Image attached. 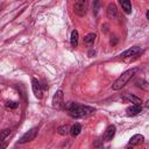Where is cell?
I'll return each mask as SVG.
<instances>
[{"instance_id": "6da1fadb", "label": "cell", "mask_w": 149, "mask_h": 149, "mask_svg": "<svg viewBox=\"0 0 149 149\" xmlns=\"http://www.w3.org/2000/svg\"><path fill=\"white\" fill-rule=\"evenodd\" d=\"M68 112L72 118H85L87 115H91L94 112L93 107L90 106H84V105H78L76 102H70L68 105Z\"/></svg>"}, {"instance_id": "7a4b0ae2", "label": "cell", "mask_w": 149, "mask_h": 149, "mask_svg": "<svg viewBox=\"0 0 149 149\" xmlns=\"http://www.w3.org/2000/svg\"><path fill=\"white\" fill-rule=\"evenodd\" d=\"M139 71V69L137 68H133V69H129V70H127L126 72H123L114 83H113V85H112V88L114 90V91H116V90H120V88H122L134 76H135V73Z\"/></svg>"}, {"instance_id": "3957f363", "label": "cell", "mask_w": 149, "mask_h": 149, "mask_svg": "<svg viewBox=\"0 0 149 149\" xmlns=\"http://www.w3.org/2000/svg\"><path fill=\"white\" fill-rule=\"evenodd\" d=\"M86 9H87V2L84 1V0L76 1L74 5H73V10L79 16H84L85 13H86Z\"/></svg>"}, {"instance_id": "277c9868", "label": "cell", "mask_w": 149, "mask_h": 149, "mask_svg": "<svg viewBox=\"0 0 149 149\" xmlns=\"http://www.w3.org/2000/svg\"><path fill=\"white\" fill-rule=\"evenodd\" d=\"M63 98H64L63 91H61V90L57 91L56 94H55L54 98H52V107H54V108H57V109H61V108L63 107V105H64Z\"/></svg>"}, {"instance_id": "5b68a950", "label": "cell", "mask_w": 149, "mask_h": 149, "mask_svg": "<svg viewBox=\"0 0 149 149\" xmlns=\"http://www.w3.org/2000/svg\"><path fill=\"white\" fill-rule=\"evenodd\" d=\"M37 135V129L36 128H31L30 130H28L26 134L22 135V137L19 140V143H26V142H29L31 140H34Z\"/></svg>"}, {"instance_id": "8992f818", "label": "cell", "mask_w": 149, "mask_h": 149, "mask_svg": "<svg viewBox=\"0 0 149 149\" xmlns=\"http://www.w3.org/2000/svg\"><path fill=\"white\" fill-rule=\"evenodd\" d=\"M31 87H33V92H34L35 97L37 99H42V87L37 79H35V78L31 79Z\"/></svg>"}, {"instance_id": "52a82bcc", "label": "cell", "mask_w": 149, "mask_h": 149, "mask_svg": "<svg viewBox=\"0 0 149 149\" xmlns=\"http://www.w3.org/2000/svg\"><path fill=\"white\" fill-rule=\"evenodd\" d=\"M142 50H141V48H139V47H132L130 49H127L126 51H123L122 54H120V57H122V58H125V57H130V56H136L137 54H140Z\"/></svg>"}, {"instance_id": "ba28073f", "label": "cell", "mask_w": 149, "mask_h": 149, "mask_svg": "<svg viewBox=\"0 0 149 149\" xmlns=\"http://www.w3.org/2000/svg\"><path fill=\"white\" fill-rule=\"evenodd\" d=\"M126 112H127L128 116H134V115L139 114L140 112H142V108H141V105H132V106L127 107Z\"/></svg>"}, {"instance_id": "9c48e42d", "label": "cell", "mask_w": 149, "mask_h": 149, "mask_svg": "<svg viewBox=\"0 0 149 149\" xmlns=\"http://www.w3.org/2000/svg\"><path fill=\"white\" fill-rule=\"evenodd\" d=\"M122 100H125V101H130V102H133V105H141V102H142V100L139 98V97H136V95H133V94H125L123 97H122Z\"/></svg>"}, {"instance_id": "30bf717a", "label": "cell", "mask_w": 149, "mask_h": 149, "mask_svg": "<svg viewBox=\"0 0 149 149\" xmlns=\"http://www.w3.org/2000/svg\"><path fill=\"white\" fill-rule=\"evenodd\" d=\"M143 140H144L143 135L136 134V135H134V136L130 137V140H129V146H136V144H140V143L143 142Z\"/></svg>"}, {"instance_id": "8fae6325", "label": "cell", "mask_w": 149, "mask_h": 149, "mask_svg": "<svg viewBox=\"0 0 149 149\" xmlns=\"http://www.w3.org/2000/svg\"><path fill=\"white\" fill-rule=\"evenodd\" d=\"M114 134H115V126H114V125H111V126L107 128L106 133H105V140H106V141H111V140L113 139Z\"/></svg>"}, {"instance_id": "7c38bea8", "label": "cell", "mask_w": 149, "mask_h": 149, "mask_svg": "<svg viewBox=\"0 0 149 149\" xmlns=\"http://www.w3.org/2000/svg\"><path fill=\"white\" fill-rule=\"evenodd\" d=\"M78 37H79L78 31H77V30H72L71 37H70V43H71V45H72L73 48H76V47L78 45Z\"/></svg>"}, {"instance_id": "4fadbf2b", "label": "cell", "mask_w": 149, "mask_h": 149, "mask_svg": "<svg viewBox=\"0 0 149 149\" xmlns=\"http://www.w3.org/2000/svg\"><path fill=\"white\" fill-rule=\"evenodd\" d=\"M94 41H95V34H93V33L87 34V35L85 36V38H84V43H85L86 45H88V47L93 45Z\"/></svg>"}, {"instance_id": "5bb4252c", "label": "cell", "mask_w": 149, "mask_h": 149, "mask_svg": "<svg viewBox=\"0 0 149 149\" xmlns=\"http://www.w3.org/2000/svg\"><path fill=\"white\" fill-rule=\"evenodd\" d=\"M107 16L109 19H114L116 16V7H115L114 3H111L108 6V8H107Z\"/></svg>"}, {"instance_id": "9a60e30c", "label": "cell", "mask_w": 149, "mask_h": 149, "mask_svg": "<svg viewBox=\"0 0 149 149\" xmlns=\"http://www.w3.org/2000/svg\"><path fill=\"white\" fill-rule=\"evenodd\" d=\"M80 130H81V126H80V123H78V122H76L72 127H71V129H70V134L74 137V136H77V135H79V133H80Z\"/></svg>"}, {"instance_id": "2e32d148", "label": "cell", "mask_w": 149, "mask_h": 149, "mask_svg": "<svg viewBox=\"0 0 149 149\" xmlns=\"http://www.w3.org/2000/svg\"><path fill=\"white\" fill-rule=\"evenodd\" d=\"M120 5H121V7L123 8V10L127 13V14H129L130 12H132V3H130V1H128V0H120Z\"/></svg>"}, {"instance_id": "e0dca14e", "label": "cell", "mask_w": 149, "mask_h": 149, "mask_svg": "<svg viewBox=\"0 0 149 149\" xmlns=\"http://www.w3.org/2000/svg\"><path fill=\"white\" fill-rule=\"evenodd\" d=\"M70 129H71V128H69L66 125H64V126H59L58 129H57V132H58V134H61V135H66L68 133H70Z\"/></svg>"}, {"instance_id": "ac0fdd59", "label": "cell", "mask_w": 149, "mask_h": 149, "mask_svg": "<svg viewBox=\"0 0 149 149\" xmlns=\"http://www.w3.org/2000/svg\"><path fill=\"white\" fill-rule=\"evenodd\" d=\"M6 106H7L8 108H16V107L19 106V102H15V101H8V102L6 104Z\"/></svg>"}, {"instance_id": "d6986e66", "label": "cell", "mask_w": 149, "mask_h": 149, "mask_svg": "<svg viewBox=\"0 0 149 149\" xmlns=\"http://www.w3.org/2000/svg\"><path fill=\"white\" fill-rule=\"evenodd\" d=\"M9 133H10V130H9V129H3V130L1 132V141H3V140H5V137H6L7 135H9Z\"/></svg>"}, {"instance_id": "ffe728a7", "label": "cell", "mask_w": 149, "mask_h": 149, "mask_svg": "<svg viewBox=\"0 0 149 149\" xmlns=\"http://www.w3.org/2000/svg\"><path fill=\"white\" fill-rule=\"evenodd\" d=\"M146 106H147V107H148V108H149V99H148V100H147V101H146Z\"/></svg>"}, {"instance_id": "44dd1931", "label": "cell", "mask_w": 149, "mask_h": 149, "mask_svg": "<svg viewBox=\"0 0 149 149\" xmlns=\"http://www.w3.org/2000/svg\"><path fill=\"white\" fill-rule=\"evenodd\" d=\"M147 19H148V20H149V9H148V10H147Z\"/></svg>"}, {"instance_id": "7402d4cb", "label": "cell", "mask_w": 149, "mask_h": 149, "mask_svg": "<svg viewBox=\"0 0 149 149\" xmlns=\"http://www.w3.org/2000/svg\"><path fill=\"white\" fill-rule=\"evenodd\" d=\"M127 149H133V148H132V146H130V147H128V148H127Z\"/></svg>"}, {"instance_id": "603a6c76", "label": "cell", "mask_w": 149, "mask_h": 149, "mask_svg": "<svg viewBox=\"0 0 149 149\" xmlns=\"http://www.w3.org/2000/svg\"><path fill=\"white\" fill-rule=\"evenodd\" d=\"M144 149H146V148H144Z\"/></svg>"}]
</instances>
